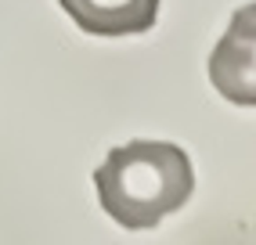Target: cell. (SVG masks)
<instances>
[{
    "label": "cell",
    "mask_w": 256,
    "mask_h": 245,
    "mask_svg": "<svg viewBox=\"0 0 256 245\" xmlns=\"http://www.w3.org/2000/svg\"><path fill=\"white\" fill-rule=\"evenodd\" d=\"M101 209L126 231H144L192 198L195 170L180 144L126 141L94 170Z\"/></svg>",
    "instance_id": "6da1fadb"
},
{
    "label": "cell",
    "mask_w": 256,
    "mask_h": 245,
    "mask_svg": "<svg viewBox=\"0 0 256 245\" xmlns=\"http://www.w3.org/2000/svg\"><path fill=\"white\" fill-rule=\"evenodd\" d=\"M256 8L246 4L234 11L231 29L213 47L210 80L228 101L252 108L256 104Z\"/></svg>",
    "instance_id": "7a4b0ae2"
},
{
    "label": "cell",
    "mask_w": 256,
    "mask_h": 245,
    "mask_svg": "<svg viewBox=\"0 0 256 245\" xmlns=\"http://www.w3.org/2000/svg\"><path fill=\"white\" fill-rule=\"evenodd\" d=\"M90 36H138L159 18V0H58Z\"/></svg>",
    "instance_id": "3957f363"
}]
</instances>
